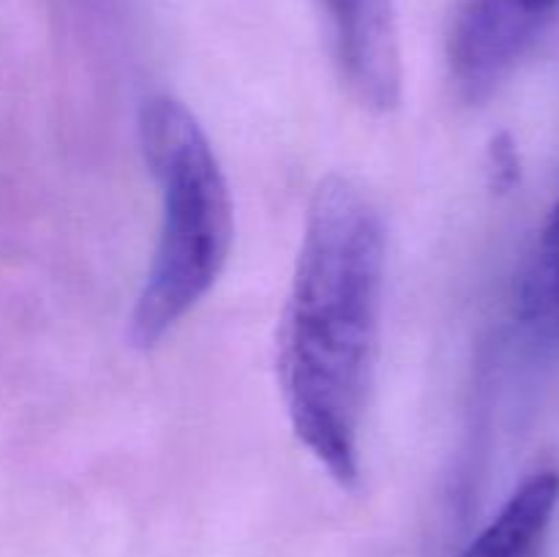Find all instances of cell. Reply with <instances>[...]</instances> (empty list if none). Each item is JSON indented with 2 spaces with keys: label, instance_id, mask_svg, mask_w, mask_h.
<instances>
[{
  "label": "cell",
  "instance_id": "obj_1",
  "mask_svg": "<svg viewBox=\"0 0 559 557\" xmlns=\"http://www.w3.org/2000/svg\"><path fill=\"white\" fill-rule=\"evenodd\" d=\"M388 233L344 175L317 186L278 322L276 375L295 437L344 489L360 481V429L374 391Z\"/></svg>",
  "mask_w": 559,
  "mask_h": 557
},
{
  "label": "cell",
  "instance_id": "obj_3",
  "mask_svg": "<svg viewBox=\"0 0 559 557\" xmlns=\"http://www.w3.org/2000/svg\"><path fill=\"white\" fill-rule=\"evenodd\" d=\"M333 55L355 102L391 112L402 102V47L393 0H322Z\"/></svg>",
  "mask_w": 559,
  "mask_h": 557
},
{
  "label": "cell",
  "instance_id": "obj_2",
  "mask_svg": "<svg viewBox=\"0 0 559 557\" xmlns=\"http://www.w3.org/2000/svg\"><path fill=\"white\" fill-rule=\"evenodd\" d=\"M140 147L158 186L156 249L129 320V342L153 349L200 306L227 265L233 197L211 140L180 98L156 93L136 118Z\"/></svg>",
  "mask_w": 559,
  "mask_h": 557
},
{
  "label": "cell",
  "instance_id": "obj_4",
  "mask_svg": "<svg viewBox=\"0 0 559 557\" xmlns=\"http://www.w3.org/2000/svg\"><path fill=\"white\" fill-rule=\"evenodd\" d=\"M557 508L559 470H538L502 502L464 557H546Z\"/></svg>",
  "mask_w": 559,
  "mask_h": 557
},
{
  "label": "cell",
  "instance_id": "obj_5",
  "mask_svg": "<svg viewBox=\"0 0 559 557\" xmlns=\"http://www.w3.org/2000/svg\"><path fill=\"white\" fill-rule=\"evenodd\" d=\"M516 317L533 336H559V200L546 218L516 295Z\"/></svg>",
  "mask_w": 559,
  "mask_h": 557
}]
</instances>
